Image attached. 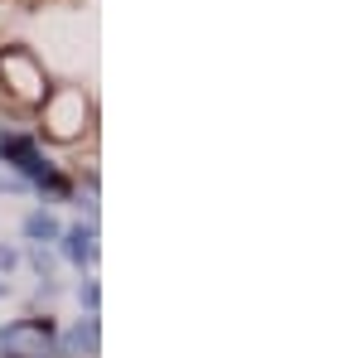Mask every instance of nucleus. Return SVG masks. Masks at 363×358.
I'll return each mask as SVG.
<instances>
[{
    "instance_id": "obj_6",
    "label": "nucleus",
    "mask_w": 363,
    "mask_h": 358,
    "mask_svg": "<svg viewBox=\"0 0 363 358\" xmlns=\"http://www.w3.org/2000/svg\"><path fill=\"white\" fill-rule=\"evenodd\" d=\"M29 262H34V272L49 281V272H54V257H49V252H44V247H34V252H29Z\"/></svg>"
},
{
    "instance_id": "obj_2",
    "label": "nucleus",
    "mask_w": 363,
    "mask_h": 358,
    "mask_svg": "<svg viewBox=\"0 0 363 358\" xmlns=\"http://www.w3.org/2000/svg\"><path fill=\"white\" fill-rule=\"evenodd\" d=\"M0 73H10V78H15V92H20V97H39V92H44V73H39V68H34V58L29 54H5L0 58Z\"/></svg>"
},
{
    "instance_id": "obj_4",
    "label": "nucleus",
    "mask_w": 363,
    "mask_h": 358,
    "mask_svg": "<svg viewBox=\"0 0 363 358\" xmlns=\"http://www.w3.org/2000/svg\"><path fill=\"white\" fill-rule=\"evenodd\" d=\"M63 257H68V262H78V267L92 262V257H97V247H92V228H73V233L63 237Z\"/></svg>"
},
{
    "instance_id": "obj_8",
    "label": "nucleus",
    "mask_w": 363,
    "mask_h": 358,
    "mask_svg": "<svg viewBox=\"0 0 363 358\" xmlns=\"http://www.w3.org/2000/svg\"><path fill=\"white\" fill-rule=\"evenodd\" d=\"M15 262H20L15 252H10V247H0V272H15Z\"/></svg>"
},
{
    "instance_id": "obj_5",
    "label": "nucleus",
    "mask_w": 363,
    "mask_h": 358,
    "mask_svg": "<svg viewBox=\"0 0 363 358\" xmlns=\"http://www.w3.org/2000/svg\"><path fill=\"white\" fill-rule=\"evenodd\" d=\"M25 237H29V242H39V247H44V242H58V218H54V213H44V208L29 213V218H25Z\"/></svg>"
},
{
    "instance_id": "obj_7",
    "label": "nucleus",
    "mask_w": 363,
    "mask_h": 358,
    "mask_svg": "<svg viewBox=\"0 0 363 358\" xmlns=\"http://www.w3.org/2000/svg\"><path fill=\"white\" fill-rule=\"evenodd\" d=\"M78 301H83L87 310H97V286H83V291H78Z\"/></svg>"
},
{
    "instance_id": "obj_9",
    "label": "nucleus",
    "mask_w": 363,
    "mask_h": 358,
    "mask_svg": "<svg viewBox=\"0 0 363 358\" xmlns=\"http://www.w3.org/2000/svg\"><path fill=\"white\" fill-rule=\"evenodd\" d=\"M5 291H10V286H0V296H5Z\"/></svg>"
},
{
    "instance_id": "obj_1",
    "label": "nucleus",
    "mask_w": 363,
    "mask_h": 358,
    "mask_svg": "<svg viewBox=\"0 0 363 358\" xmlns=\"http://www.w3.org/2000/svg\"><path fill=\"white\" fill-rule=\"evenodd\" d=\"M0 349L10 358H49L54 330H49V320H20V325H10L0 334Z\"/></svg>"
},
{
    "instance_id": "obj_3",
    "label": "nucleus",
    "mask_w": 363,
    "mask_h": 358,
    "mask_svg": "<svg viewBox=\"0 0 363 358\" xmlns=\"http://www.w3.org/2000/svg\"><path fill=\"white\" fill-rule=\"evenodd\" d=\"M68 354H97V320L87 315V320H78L73 330H68Z\"/></svg>"
}]
</instances>
